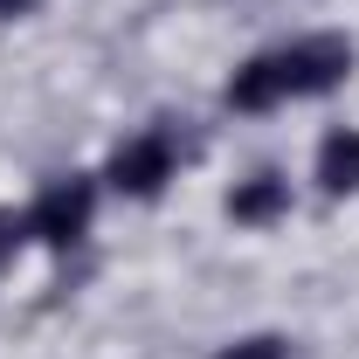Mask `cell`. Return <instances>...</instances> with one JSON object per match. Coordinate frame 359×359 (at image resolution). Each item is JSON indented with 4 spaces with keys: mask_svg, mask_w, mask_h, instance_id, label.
<instances>
[{
    "mask_svg": "<svg viewBox=\"0 0 359 359\" xmlns=\"http://www.w3.org/2000/svg\"><path fill=\"white\" fill-rule=\"evenodd\" d=\"M346 76H353V42H346V35H297V42L242 62L235 83H228V104H235V111H276V104H290V97L339 90Z\"/></svg>",
    "mask_w": 359,
    "mask_h": 359,
    "instance_id": "1",
    "label": "cell"
},
{
    "mask_svg": "<svg viewBox=\"0 0 359 359\" xmlns=\"http://www.w3.org/2000/svg\"><path fill=\"white\" fill-rule=\"evenodd\" d=\"M90 208H97V187L90 180H55L42 187V201L28 208V235H42L48 249H76L90 228Z\"/></svg>",
    "mask_w": 359,
    "mask_h": 359,
    "instance_id": "2",
    "label": "cell"
},
{
    "mask_svg": "<svg viewBox=\"0 0 359 359\" xmlns=\"http://www.w3.org/2000/svg\"><path fill=\"white\" fill-rule=\"evenodd\" d=\"M173 166H180L173 138H166V132H145V138H132V145H118V159H111V187L132 194V201H152V194L173 180Z\"/></svg>",
    "mask_w": 359,
    "mask_h": 359,
    "instance_id": "3",
    "label": "cell"
},
{
    "mask_svg": "<svg viewBox=\"0 0 359 359\" xmlns=\"http://www.w3.org/2000/svg\"><path fill=\"white\" fill-rule=\"evenodd\" d=\"M228 215L242 228H263V222H276V215H290V180L263 173V180H249V187H235V194H228Z\"/></svg>",
    "mask_w": 359,
    "mask_h": 359,
    "instance_id": "4",
    "label": "cell"
},
{
    "mask_svg": "<svg viewBox=\"0 0 359 359\" xmlns=\"http://www.w3.org/2000/svg\"><path fill=\"white\" fill-rule=\"evenodd\" d=\"M318 180H325V194H353L359 187V132H332L318 145Z\"/></svg>",
    "mask_w": 359,
    "mask_h": 359,
    "instance_id": "5",
    "label": "cell"
},
{
    "mask_svg": "<svg viewBox=\"0 0 359 359\" xmlns=\"http://www.w3.org/2000/svg\"><path fill=\"white\" fill-rule=\"evenodd\" d=\"M215 359H283V339H242V346H222Z\"/></svg>",
    "mask_w": 359,
    "mask_h": 359,
    "instance_id": "6",
    "label": "cell"
},
{
    "mask_svg": "<svg viewBox=\"0 0 359 359\" xmlns=\"http://www.w3.org/2000/svg\"><path fill=\"white\" fill-rule=\"evenodd\" d=\"M21 228H28V222H7V215H0V269H7V256H14V242H21Z\"/></svg>",
    "mask_w": 359,
    "mask_h": 359,
    "instance_id": "7",
    "label": "cell"
},
{
    "mask_svg": "<svg viewBox=\"0 0 359 359\" xmlns=\"http://www.w3.org/2000/svg\"><path fill=\"white\" fill-rule=\"evenodd\" d=\"M35 0H0V21H14V14H28Z\"/></svg>",
    "mask_w": 359,
    "mask_h": 359,
    "instance_id": "8",
    "label": "cell"
}]
</instances>
